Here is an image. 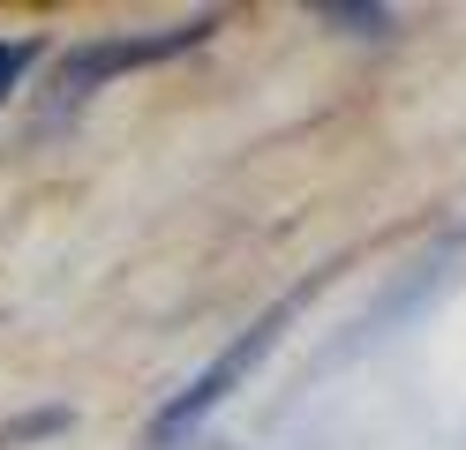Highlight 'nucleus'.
<instances>
[{
  "mask_svg": "<svg viewBox=\"0 0 466 450\" xmlns=\"http://www.w3.org/2000/svg\"><path fill=\"white\" fill-rule=\"evenodd\" d=\"M218 30V15H188V23H166V30H106V38H83L61 53V68H53V105H83L91 90H106L113 75H128V68H158V60L173 53H188L203 45Z\"/></svg>",
  "mask_w": 466,
  "mask_h": 450,
  "instance_id": "2",
  "label": "nucleus"
},
{
  "mask_svg": "<svg viewBox=\"0 0 466 450\" xmlns=\"http://www.w3.org/2000/svg\"><path fill=\"white\" fill-rule=\"evenodd\" d=\"M316 23L346 30V38H391V8H376V0H316Z\"/></svg>",
  "mask_w": 466,
  "mask_h": 450,
  "instance_id": "4",
  "label": "nucleus"
},
{
  "mask_svg": "<svg viewBox=\"0 0 466 450\" xmlns=\"http://www.w3.org/2000/svg\"><path fill=\"white\" fill-rule=\"evenodd\" d=\"M466 233L459 240H444V248H429L421 263H406L399 278L384 285V300H376V308H361L354 323H346V338H331L324 345V368H346V360H361V353H376V345H391L406 323H414L421 308H436V300H444L459 278H466Z\"/></svg>",
  "mask_w": 466,
  "mask_h": 450,
  "instance_id": "3",
  "label": "nucleus"
},
{
  "mask_svg": "<svg viewBox=\"0 0 466 450\" xmlns=\"http://www.w3.org/2000/svg\"><path fill=\"white\" fill-rule=\"evenodd\" d=\"M316 285H324V278H309V285H294V293H279L271 300V308L264 315H256L248 330H233V338L211 353V360H203V368L181 383V390H173V398L151 413V450H181L196 428H203V420H211L226 398H233V390H248V375L256 368H264V360L279 353V338H286V323H294L301 308H309V293Z\"/></svg>",
  "mask_w": 466,
  "mask_h": 450,
  "instance_id": "1",
  "label": "nucleus"
},
{
  "mask_svg": "<svg viewBox=\"0 0 466 450\" xmlns=\"http://www.w3.org/2000/svg\"><path fill=\"white\" fill-rule=\"evenodd\" d=\"M46 435H68V405H38V413L0 420V450H23V443H46Z\"/></svg>",
  "mask_w": 466,
  "mask_h": 450,
  "instance_id": "6",
  "label": "nucleus"
},
{
  "mask_svg": "<svg viewBox=\"0 0 466 450\" xmlns=\"http://www.w3.org/2000/svg\"><path fill=\"white\" fill-rule=\"evenodd\" d=\"M46 60V38H31V30H15V38H0V105L15 98L23 83H31V68Z\"/></svg>",
  "mask_w": 466,
  "mask_h": 450,
  "instance_id": "5",
  "label": "nucleus"
}]
</instances>
